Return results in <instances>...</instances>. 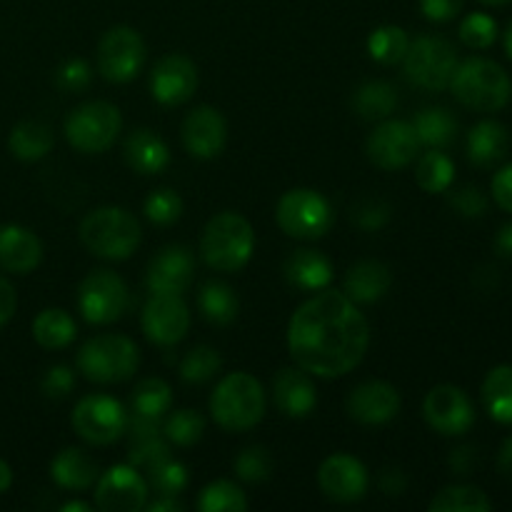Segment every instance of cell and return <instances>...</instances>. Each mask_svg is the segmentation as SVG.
Instances as JSON below:
<instances>
[{
	"mask_svg": "<svg viewBox=\"0 0 512 512\" xmlns=\"http://www.w3.org/2000/svg\"><path fill=\"white\" fill-rule=\"evenodd\" d=\"M15 308H18V298H15V288L5 278H0V328L13 318Z\"/></svg>",
	"mask_w": 512,
	"mask_h": 512,
	"instance_id": "cell-54",
	"label": "cell"
},
{
	"mask_svg": "<svg viewBox=\"0 0 512 512\" xmlns=\"http://www.w3.org/2000/svg\"><path fill=\"white\" fill-rule=\"evenodd\" d=\"M450 205L463 218H480V215L488 213V198H485V193L478 185H463V188L453 190L450 193Z\"/></svg>",
	"mask_w": 512,
	"mask_h": 512,
	"instance_id": "cell-47",
	"label": "cell"
},
{
	"mask_svg": "<svg viewBox=\"0 0 512 512\" xmlns=\"http://www.w3.org/2000/svg\"><path fill=\"white\" fill-rule=\"evenodd\" d=\"M418 150V133H415L413 123H405V120H385L368 138L370 163L383 170L405 168L413 163Z\"/></svg>",
	"mask_w": 512,
	"mask_h": 512,
	"instance_id": "cell-14",
	"label": "cell"
},
{
	"mask_svg": "<svg viewBox=\"0 0 512 512\" xmlns=\"http://www.w3.org/2000/svg\"><path fill=\"white\" fill-rule=\"evenodd\" d=\"M378 483H380V490H383L385 495H390V498H393V495H403L408 480H405V475L400 473L398 468H385L383 473H380Z\"/></svg>",
	"mask_w": 512,
	"mask_h": 512,
	"instance_id": "cell-55",
	"label": "cell"
},
{
	"mask_svg": "<svg viewBox=\"0 0 512 512\" xmlns=\"http://www.w3.org/2000/svg\"><path fill=\"white\" fill-rule=\"evenodd\" d=\"M495 250H498V255H503V258H512V223L500 228L498 238H495Z\"/></svg>",
	"mask_w": 512,
	"mask_h": 512,
	"instance_id": "cell-58",
	"label": "cell"
},
{
	"mask_svg": "<svg viewBox=\"0 0 512 512\" xmlns=\"http://www.w3.org/2000/svg\"><path fill=\"white\" fill-rule=\"evenodd\" d=\"M123 128L120 110L105 100H90L70 110L65 120V138L80 153H105Z\"/></svg>",
	"mask_w": 512,
	"mask_h": 512,
	"instance_id": "cell-8",
	"label": "cell"
},
{
	"mask_svg": "<svg viewBox=\"0 0 512 512\" xmlns=\"http://www.w3.org/2000/svg\"><path fill=\"white\" fill-rule=\"evenodd\" d=\"M138 363V345L125 335H95L78 353V368L90 383H123L138 370Z\"/></svg>",
	"mask_w": 512,
	"mask_h": 512,
	"instance_id": "cell-6",
	"label": "cell"
},
{
	"mask_svg": "<svg viewBox=\"0 0 512 512\" xmlns=\"http://www.w3.org/2000/svg\"><path fill=\"white\" fill-rule=\"evenodd\" d=\"M450 88L458 103L478 113L503 110L512 98L510 75L505 73L503 65L488 58H470L458 63Z\"/></svg>",
	"mask_w": 512,
	"mask_h": 512,
	"instance_id": "cell-3",
	"label": "cell"
},
{
	"mask_svg": "<svg viewBox=\"0 0 512 512\" xmlns=\"http://www.w3.org/2000/svg\"><path fill=\"white\" fill-rule=\"evenodd\" d=\"M130 290L113 270L98 268L83 278L78 288V308L93 325L115 323L128 310Z\"/></svg>",
	"mask_w": 512,
	"mask_h": 512,
	"instance_id": "cell-10",
	"label": "cell"
},
{
	"mask_svg": "<svg viewBox=\"0 0 512 512\" xmlns=\"http://www.w3.org/2000/svg\"><path fill=\"white\" fill-rule=\"evenodd\" d=\"M408 45V33L403 28H398V25H383V28L373 30V35L368 38L370 58L383 65L403 63L405 53H408Z\"/></svg>",
	"mask_w": 512,
	"mask_h": 512,
	"instance_id": "cell-38",
	"label": "cell"
},
{
	"mask_svg": "<svg viewBox=\"0 0 512 512\" xmlns=\"http://www.w3.org/2000/svg\"><path fill=\"white\" fill-rule=\"evenodd\" d=\"M55 83L65 93H78L90 83V65L85 60H68L55 73Z\"/></svg>",
	"mask_w": 512,
	"mask_h": 512,
	"instance_id": "cell-49",
	"label": "cell"
},
{
	"mask_svg": "<svg viewBox=\"0 0 512 512\" xmlns=\"http://www.w3.org/2000/svg\"><path fill=\"white\" fill-rule=\"evenodd\" d=\"M400 410V393L385 380H365L348 395L350 418L363 425H383Z\"/></svg>",
	"mask_w": 512,
	"mask_h": 512,
	"instance_id": "cell-20",
	"label": "cell"
},
{
	"mask_svg": "<svg viewBox=\"0 0 512 512\" xmlns=\"http://www.w3.org/2000/svg\"><path fill=\"white\" fill-rule=\"evenodd\" d=\"M223 360L208 345H195L185 353V358L180 360V378L185 383H205V380L213 378L220 370Z\"/></svg>",
	"mask_w": 512,
	"mask_h": 512,
	"instance_id": "cell-40",
	"label": "cell"
},
{
	"mask_svg": "<svg viewBox=\"0 0 512 512\" xmlns=\"http://www.w3.org/2000/svg\"><path fill=\"white\" fill-rule=\"evenodd\" d=\"M73 428L85 443L110 445L125 433L128 415L125 408L110 395H85L73 410Z\"/></svg>",
	"mask_w": 512,
	"mask_h": 512,
	"instance_id": "cell-12",
	"label": "cell"
},
{
	"mask_svg": "<svg viewBox=\"0 0 512 512\" xmlns=\"http://www.w3.org/2000/svg\"><path fill=\"white\" fill-rule=\"evenodd\" d=\"M498 38V23L488 13H470L460 23V40L473 50H485Z\"/></svg>",
	"mask_w": 512,
	"mask_h": 512,
	"instance_id": "cell-45",
	"label": "cell"
},
{
	"mask_svg": "<svg viewBox=\"0 0 512 512\" xmlns=\"http://www.w3.org/2000/svg\"><path fill=\"white\" fill-rule=\"evenodd\" d=\"M125 160L140 175H155L170 163V150L158 133L148 128L133 130L125 140Z\"/></svg>",
	"mask_w": 512,
	"mask_h": 512,
	"instance_id": "cell-26",
	"label": "cell"
},
{
	"mask_svg": "<svg viewBox=\"0 0 512 512\" xmlns=\"http://www.w3.org/2000/svg\"><path fill=\"white\" fill-rule=\"evenodd\" d=\"M505 50H508V55L512 58V23L508 25V30H505Z\"/></svg>",
	"mask_w": 512,
	"mask_h": 512,
	"instance_id": "cell-61",
	"label": "cell"
},
{
	"mask_svg": "<svg viewBox=\"0 0 512 512\" xmlns=\"http://www.w3.org/2000/svg\"><path fill=\"white\" fill-rule=\"evenodd\" d=\"M493 198L503 210L512 213V163L500 168L493 178Z\"/></svg>",
	"mask_w": 512,
	"mask_h": 512,
	"instance_id": "cell-52",
	"label": "cell"
},
{
	"mask_svg": "<svg viewBox=\"0 0 512 512\" xmlns=\"http://www.w3.org/2000/svg\"><path fill=\"white\" fill-rule=\"evenodd\" d=\"M173 405V390L165 380L145 378L133 390V413L145 418H163Z\"/></svg>",
	"mask_w": 512,
	"mask_h": 512,
	"instance_id": "cell-37",
	"label": "cell"
},
{
	"mask_svg": "<svg viewBox=\"0 0 512 512\" xmlns=\"http://www.w3.org/2000/svg\"><path fill=\"white\" fill-rule=\"evenodd\" d=\"M163 433L170 443L180 445V448H190V445H195L203 438L205 418L195 413V410H178V413H173L165 420Z\"/></svg>",
	"mask_w": 512,
	"mask_h": 512,
	"instance_id": "cell-41",
	"label": "cell"
},
{
	"mask_svg": "<svg viewBox=\"0 0 512 512\" xmlns=\"http://www.w3.org/2000/svg\"><path fill=\"white\" fill-rule=\"evenodd\" d=\"M145 63V43L130 25H115L98 43V70L110 83H128Z\"/></svg>",
	"mask_w": 512,
	"mask_h": 512,
	"instance_id": "cell-11",
	"label": "cell"
},
{
	"mask_svg": "<svg viewBox=\"0 0 512 512\" xmlns=\"http://www.w3.org/2000/svg\"><path fill=\"white\" fill-rule=\"evenodd\" d=\"M390 220V205L380 198H363L353 205V223L363 230H380Z\"/></svg>",
	"mask_w": 512,
	"mask_h": 512,
	"instance_id": "cell-46",
	"label": "cell"
},
{
	"mask_svg": "<svg viewBox=\"0 0 512 512\" xmlns=\"http://www.w3.org/2000/svg\"><path fill=\"white\" fill-rule=\"evenodd\" d=\"M8 148L18 160L33 163L53 150V130L40 120H23L10 133Z\"/></svg>",
	"mask_w": 512,
	"mask_h": 512,
	"instance_id": "cell-29",
	"label": "cell"
},
{
	"mask_svg": "<svg viewBox=\"0 0 512 512\" xmlns=\"http://www.w3.org/2000/svg\"><path fill=\"white\" fill-rule=\"evenodd\" d=\"M368 483V470L353 455H330V458L323 460L318 470L320 490L333 503H358L368 493Z\"/></svg>",
	"mask_w": 512,
	"mask_h": 512,
	"instance_id": "cell-16",
	"label": "cell"
},
{
	"mask_svg": "<svg viewBox=\"0 0 512 512\" xmlns=\"http://www.w3.org/2000/svg\"><path fill=\"white\" fill-rule=\"evenodd\" d=\"M193 253L185 245H168L148 265V290L153 295H180L193 280Z\"/></svg>",
	"mask_w": 512,
	"mask_h": 512,
	"instance_id": "cell-21",
	"label": "cell"
},
{
	"mask_svg": "<svg viewBox=\"0 0 512 512\" xmlns=\"http://www.w3.org/2000/svg\"><path fill=\"white\" fill-rule=\"evenodd\" d=\"M508 153V130L498 120H483L468 133V158L478 168H493Z\"/></svg>",
	"mask_w": 512,
	"mask_h": 512,
	"instance_id": "cell-28",
	"label": "cell"
},
{
	"mask_svg": "<svg viewBox=\"0 0 512 512\" xmlns=\"http://www.w3.org/2000/svg\"><path fill=\"white\" fill-rule=\"evenodd\" d=\"M353 108L363 120H385L398 108V90L385 80H370L358 88Z\"/></svg>",
	"mask_w": 512,
	"mask_h": 512,
	"instance_id": "cell-33",
	"label": "cell"
},
{
	"mask_svg": "<svg viewBox=\"0 0 512 512\" xmlns=\"http://www.w3.org/2000/svg\"><path fill=\"white\" fill-rule=\"evenodd\" d=\"M145 473H148V488H153L158 495H173L175 498L188 485V470L173 458L160 460V463H155Z\"/></svg>",
	"mask_w": 512,
	"mask_h": 512,
	"instance_id": "cell-42",
	"label": "cell"
},
{
	"mask_svg": "<svg viewBox=\"0 0 512 512\" xmlns=\"http://www.w3.org/2000/svg\"><path fill=\"white\" fill-rule=\"evenodd\" d=\"M413 128L420 143L428 148H448L458 135V120L445 108H425L418 113Z\"/></svg>",
	"mask_w": 512,
	"mask_h": 512,
	"instance_id": "cell-34",
	"label": "cell"
},
{
	"mask_svg": "<svg viewBox=\"0 0 512 512\" xmlns=\"http://www.w3.org/2000/svg\"><path fill=\"white\" fill-rule=\"evenodd\" d=\"M78 335V325L65 310L48 308L33 320V338L40 348L60 350L68 348Z\"/></svg>",
	"mask_w": 512,
	"mask_h": 512,
	"instance_id": "cell-31",
	"label": "cell"
},
{
	"mask_svg": "<svg viewBox=\"0 0 512 512\" xmlns=\"http://www.w3.org/2000/svg\"><path fill=\"white\" fill-rule=\"evenodd\" d=\"M423 415L430 428L440 435H463L473 428V400L458 385H435L423 400Z\"/></svg>",
	"mask_w": 512,
	"mask_h": 512,
	"instance_id": "cell-13",
	"label": "cell"
},
{
	"mask_svg": "<svg viewBox=\"0 0 512 512\" xmlns=\"http://www.w3.org/2000/svg\"><path fill=\"white\" fill-rule=\"evenodd\" d=\"M370 345V325L358 303L338 290H320L293 313L288 350L295 365L318 378H340L358 368Z\"/></svg>",
	"mask_w": 512,
	"mask_h": 512,
	"instance_id": "cell-1",
	"label": "cell"
},
{
	"mask_svg": "<svg viewBox=\"0 0 512 512\" xmlns=\"http://www.w3.org/2000/svg\"><path fill=\"white\" fill-rule=\"evenodd\" d=\"M50 475L65 490H88L98 480V463L85 450L65 448L50 463Z\"/></svg>",
	"mask_w": 512,
	"mask_h": 512,
	"instance_id": "cell-27",
	"label": "cell"
},
{
	"mask_svg": "<svg viewBox=\"0 0 512 512\" xmlns=\"http://www.w3.org/2000/svg\"><path fill=\"white\" fill-rule=\"evenodd\" d=\"M148 503V483L133 465H115L95 485V505L105 512H138Z\"/></svg>",
	"mask_w": 512,
	"mask_h": 512,
	"instance_id": "cell-15",
	"label": "cell"
},
{
	"mask_svg": "<svg viewBox=\"0 0 512 512\" xmlns=\"http://www.w3.org/2000/svg\"><path fill=\"white\" fill-rule=\"evenodd\" d=\"M215 423L228 433H245L265 415V390L250 373H230L215 385L210 398Z\"/></svg>",
	"mask_w": 512,
	"mask_h": 512,
	"instance_id": "cell-2",
	"label": "cell"
},
{
	"mask_svg": "<svg viewBox=\"0 0 512 512\" xmlns=\"http://www.w3.org/2000/svg\"><path fill=\"white\" fill-rule=\"evenodd\" d=\"M190 328L188 305L180 295H153L143 308V333L155 345H175Z\"/></svg>",
	"mask_w": 512,
	"mask_h": 512,
	"instance_id": "cell-17",
	"label": "cell"
},
{
	"mask_svg": "<svg viewBox=\"0 0 512 512\" xmlns=\"http://www.w3.org/2000/svg\"><path fill=\"white\" fill-rule=\"evenodd\" d=\"M420 10L433 23H445L463 10V0H420Z\"/></svg>",
	"mask_w": 512,
	"mask_h": 512,
	"instance_id": "cell-51",
	"label": "cell"
},
{
	"mask_svg": "<svg viewBox=\"0 0 512 512\" xmlns=\"http://www.w3.org/2000/svg\"><path fill=\"white\" fill-rule=\"evenodd\" d=\"M198 88V68L185 55H165L155 63L150 73V90L153 98L163 105H180L193 98Z\"/></svg>",
	"mask_w": 512,
	"mask_h": 512,
	"instance_id": "cell-18",
	"label": "cell"
},
{
	"mask_svg": "<svg viewBox=\"0 0 512 512\" xmlns=\"http://www.w3.org/2000/svg\"><path fill=\"white\" fill-rule=\"evenodd\" d=\"M403 68L410 83L430 90V93H440V90L450 88V80L458 68V53L445 38L420 35L408 45Z\"/></svg>",
	"mask_w": 512,
	"mask_h": 512,
	"instance_id": "cell-7",
	"label": "cell"
},
{
	"mask_svg": "<svg viewBox=\"0 0 512 512\" xmlns=\"http://www.w3.org/2000/svg\"><path fill=\"white\" fill-rule=\"evenodd\" d=\"M43 260V243L33 230L23 225H3L0 228V268L15 275H28Z\"/></svg>",
	"mask_w": 512,
	"mask_h": 512,
	"instance_id": "cell-22",
	"label": "cell"
},
{
	"mask_svg": "<svg viewBox=\"0 0 512 512\" xmlns=\"http://www.w3.org/2000/svg\"><path fill=\"white\" fill-rule=\"evenodd\" d=\"M80 240L105 260H125L140 245V223L123 208H98L80 223Z\"/></svg>",
	"mask_w": 512,
	"mask_h": 512,
	"instance_id": "cell-5",
	"label": "cell"
},
{
	"mask_svg": "<svg viewBox=\"0 0 512 512\" xmlns=\"http://www.w3.org/2000/svg\"><path fill=\"white\" fill-rule=\"evenodd\" d=\"M180 138H183L185 150L193 158L208 160L220 155V150L225 148L228 125H225V118L220 115V110L210 108V105H198V108L185 115Z\"/></svg>",
	"mask_w": 512,
	"mask_h": 512,
	"instance_id": "cell-19",
	"label": "cell"
},
{
	"mask_svg": "<svg viewBox=\"0 0 512 512\" xmlns=\"http://www.w3.org/2000/svg\"><path fill=\"white\" fill-rule=\"evenodd\" d=\"M170 458L168 445L163 443V438H148V440H138V443H130V465L140 470L153 468L155 463L160 460Z\"/></svg>",
	"mask_w": 512,
	"mask_h": 512,
	"instance_id": "cell-48",
	"label": "cell"
},
{
	"mask_svg": "<svg viewBox=\"0 0 512 512\" xmlns=\"http://www.w3.org/2000/svg\"><path fill=\"white\" fill-rule=\"evenodd\" d=\"M235 475L245 483H263L270 478V470H273V458L265 448L253 445V448H245L243 453L235 458L233 463Z\"/></svg>",
	"mask_w": 512,
	"mask_h": 512,
	"instance_id": "cell-43",
	"label": "cell"
},
{
	"mask_svg": "<svg viewBox=\"0 0 512 512\" xmlns=\"http://www.w3.org/2000/svg\"><path fill=\"white\" fill-rule=\"evenodd\" d=\"M390 283H393V275H390L388 265L380 260H360V263L350 265L345 273L343 293L353 303L370 305L388 293Z\"/></svg>",
	"mask_w": 512,
	"mask_h": 512,
	"instance_id": "cell-24",
	"label": "cell"
},
{
	"mask_svg": "<svg viewBox=\"0 0 512 512\" xmlns=\"http://www.w3.org/2000/svg\"><path fill=\"white\" fill-rule=\"evenodd\" d=\"M283 275L298 290H325L333 280V265L318 250L300 248L285 258Z\"/></svg>",
	"mask_w": 512,
	"mask_h": 512,
	"instance_id": "cell-25",
	"label": "cell"
},
{
	"mask_svg": "<svg viewBox=\"0 0 512 512\" xmlns=\"http://www.w3.org/2000/svg\"><path fill=\"white\" fill-rule=\"evenodd\" d=\"M480 3H485V5H508V3H512V0H480Z\"/></svg>",
	"mask_w": 512,
	"mask_h": 512,
	"instance_id": "cell-62",
	"label": "cell"
},
{
	"mask_svg": "<svg viewBox=\"0 0 512 512\" xmlns=\"http://www.w3.org/2000/svg\"><path fill=\"white\" fill-rule=\"evenodd\" d=\"M415 180L425 193H445L455 180V165L453 160L438 148L428 150L420 155L418 170H415Z\"/></svg>",
	"mask_w": 512,
	"mask_h": 512,
	"instance_id": "cell-36",
	"label": "cell"
},
{
	"mask_svg": "<svg viewBox=\"0 0 512 512\" xmlns=\"http://www.w3.org/2000/svg\"><path fill=\"white\" fill-rule=\"evenodd\" d=\"M10 485H13V470H10L5 460H0V495L8 493Z\"/></svg>",
	"mask_w": 512,
	"mask_h": 512,
	"instance_id": "cell-59",
	"label": "cell"
},
{
	"mask_svg": "<svg viewBox=\"0 0 512 512\" xmlns=\"http://www.w3.org/2000/svg\"><path fill=\"white\" fill-rule=\"evenodd\" d=\"M183 213V200L175 190H153L145 200V218L153 225H173Z\"/></svg>",
	"mask_w": 512,
	"mask_h": 512,
	"instance_id": "cell-44",
	"label": "cell"
},
{
	"mask_svg": "<svg viewBox=\"0 0 512 512\" xmlns=\"http://www.w3.org/2000/svg\"><path fill=\"white\" fill-rule=\"evenodd\" d=\"M200 313L208 323L213 325H230L238 318V295L233 293V288L220 280H210L200 288L198 295Z\"/></svg>",
	"mask_w": 512,
	"mask_h": 512,
	"instance_id": "cell-32",
	"label": "cell"
},
{
	"mask_svg": "<svg viewBox=\"0 0 512 512\" xmlns=\"http://www.w3.org/2000/svg\"><path fill=\"white\" fill-rule=\"evenodd\" d=\"M198 508L203 512H245L248 510V498L230 480H215L208 488H203Z\"/></svg>",
	"mask_w": 512,
	"mask_h": 512,
	"instance_id": "cell-39",
	"label": "cell"
},
{
	"mask_svg": "<svg viewBox=\"0 0 512 512\" xmlns=\"http://www.w3.org/2000/svg\"><path fill=\"white\" fill-rule=\"evenodd\" d=\"M430 512H488L493 510L488 495L475 485H450L443 488L428 505Z\"/></svg>",
	"mask_w": 512,
	"mask_h": 512,
	"instance_id": "cell-35",
	"label": "cell"
},
{
	"mask_svg": "<svg viewBox=\"0 0 512 512\" xmlns=\"http://www.w3.org/2000/svg\"><path fill=\"white\" fill-rule=\"evenodd\" d=\"M60 510H63V512H88L90 505L88 503H80V500H70V503H65Z\"/></svg>",
	"mask_w": 512,
	"mask_h": 512,
	"instance_id": "cell-60",
	"label": "cell"
},
{
	"mask_svg": "<svg viewBox=\"0 0 512 512\" xmlns=\"http://www.w3.org/2000/svg\"><path fill=\"white\" fill-rule=\"evenodd\" d=\"M483 405L495 423L512 425V365H498L485 375Z\"/></svg>",
	"mask_w": 512,
	"mask_h": 512,
	"instance_id": "cell-30",
	"label": "cell"
},
{
	"mask_svg": "<svg viewBox=\"0 0 512 512\" xmlns=\"http://www.w3.org/2000/svg\"><path fill=\"white\" fill-rule=\"evenodd\" d=\"M255 248L253 225L240 213H218L208 220L200 238V255L218 273H235L250 260Z\"/></svg>",
	"mask_w": 512,
	"mask_h": 512,
	"instance_id": "cell-4",
	"label": "cell"
},
{
	"mask_svg": "<svg viewBox=\"0 0 512 512\" xmlns=\"http://www.w3.org/2000/svg\"><path fill=\"white\" fill-rule=\"evenodd\" d=\"M275 220H278L280 230L290 238L315 240L330 233L335 223V213L320 193L310 188H295L288 190L278 200Z\"/></svg>",
	"mask_w": 512,
	"mask_h": 512,
	"instance_id": "cell-9",
	"label": "cell"
},
{
	"mask_svg": "<svg viewBox=\"0 0 512 512\" xmlns=\"http://www.w3.org/2000/svg\"><path fill=\"white\" fill-rule=\"evenodd\" d=\"M73 385H75L73 370H70L68 365H53L43 378V393L48 395V398L60 400L73 390Z\"/></svg>",
	"mask_w": 512,
	"mask_h": 512,
	"instance_id": "cell-50",
	"label": "cell"
},
{
	"mask_svg": "<svg viewBox=\"0 0 512 512\" xmlns=\"http://www.w3.org/2000/svg\"><path fill=\"white\" fill-rule=\"evenodd\" d=\"M185 505L180 503V500H175L173 495H160L158 500H153V503H145V510L148 512H175V510H183Z\"/></svg>",
	"mask_w": 512,
	"mask_h": 512,
	"instance_id": "cell-57",
	"label": "cell"
},
{
	"mask_svg": "<svg viewBox=\"0 0 512 512\" xmlns=\"http://www.w3.org/2000/svg\"><path fill=\"white\" fill-rule=\"evenodd\" d=\"M273 400L280 413L288 418H305L313 413L318 395L313 380L303 368H283L273 380Z\"/></svg>",
	"mask_w": 512,
	"mask_h": 512,
	"instance_id": "cell-23",
	"label": "cell"
},
{
	"mask_svg": "<svg viewBox=\"0 0 512 512\" xmlns=\"http://www.w3.org/2000/svg\"><path fill=\"white\" fill-rule=\"evenodd\" d=\"M478 465V450L473 445H463V448H455L450 455V468L455 475H470Z\"/></svg>",
	"mask_w": 512,
	"mask_h": 512,
	"instance_id": "cell-53",
	"label": "cell"
},
{
	"mask_svg": "<svg viewBox=\"0 0 512 512\" xmlns=\"http://www.w3.org/2000/svg\"><path fill=\"white\" fill-rule=\"evenodd\" d=\"M498 470L505 480H512V435L503 440L498 453Z\"/></svg>",
	"mask_w": 512,
	"mask_h": 512,
	"instance_id": "cell-56",
	"label": "cell"
}]
</instances>
